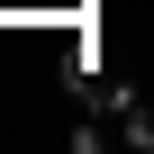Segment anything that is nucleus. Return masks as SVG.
Listing matches in <instances>:
<instances>
[{"instance_id": "f257e3e1", "label": "nucleus", "mask_w": 154, "mask_h": 154, "mask_svg": "<svg viewBox=\"0 0 154 154\" xmlns=\"http://www.w3.org/2000/svg\"><path fill=\"white\" fill-rule=\"evenodd\" d=\"M118 127H127V136H136V145H145V154H154V109H145V100H136V109H127V118H118Z\"/></svg>"}]
</instances>
